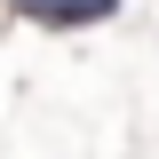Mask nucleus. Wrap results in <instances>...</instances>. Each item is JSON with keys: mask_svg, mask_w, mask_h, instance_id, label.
<instances>
[{"mask_svg": "<svg viewBox=\"0 0 159 159\" xmlns=\"http://www.w3.org/2000/svg\"><path fill=\"white\" fill-rule=\"evenodd\" d=\"M32 24H56V32H72V24H103L119 8V0H16Z\"/></svg>", "mask_w": 159, "mask_h": 159, "instance_id": "obj_1", "label": "nucleus"}]
</instances>
